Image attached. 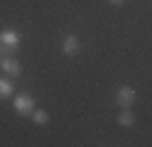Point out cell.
Here are the masks:
<instances>
[{"mask_svg":"<svg viewBox=\"0 0 152 147\" xmlns=\"http://www.w3.org/2000/svg\"><path fill=\"white\" fill-rule=\"evenodd\" d=\"M20 42H22L20 32H15V29H3V32H0V54L3 56H15L20 52Z\"/></svg>","mask_w":152,"mask_h":147,"instance_id":"1","label":"cell"},{"mask_svg":"<svg viewBox=\"0 0 152 147\" xmlns=\"http://www.w3.org/2000/svg\"><path fill=\"white\" fill-rule=\"evenodd\" d=\"M0 69H3L7 76H12V78H17L22 74V64H20L17 56H3V59H0Z\"/></svg>","mask_w":152,"mask_h":147,"instance_id":"4","label":"cell"},{"mask_svg":"<svg viewBox=\"0 0 152 147\" xmlns=\"http://www.w3.org/2000/svg\"><path fill=\"white\" fill-rule=\"evenodd\" d=\"M12 91H15V83L10 81V76H0V98L12 96Z\"/></svg>","mask_w":152,"mask_h":147,"instance_id":"8","label":"cell"},{"mask_svg":"<svg viewBox=\"0 0 152 147\" xmlns=\"http://www.w3.org/2000/svg\"><path fill=\"white\" fill-rule=\"evenodd\" d=\"M118 123L123 127H130V125H135V110H130V108H123L120 115H118Z\"/></svg>","mask_w":152,"mask_h":147,"instance_id":"6","label":"cell"},{"mask_svg":"<svg viewBox=\"0 0 152 147\" xmlns=\"http://www.w3.org/2000/svg\"><path fill=\"white\" fill-rule=\"evenodd\" d=\"M12 108H15V113H17V115H22V118H30V115H32V110L37 108V101H34V96H32V93L22 91V93H17V96H15Z\"/></svg>","mask_w":152,"mask_h":147,"instance_id":"2","label":"cell"},{"mask_svg":"<svg viewBox=\"0 0 152 147\" xmlns=\"http://www.w3.org/2000/svg\"><path fill=\"white\" fill-rule=\"evenodd\" d=\"M135 101H137L135 88H130V86H120L118 91H115V105H118V108H130Z\"/></svg>","mask_w":152,"mask_h":147,"instance_id":"3","label":"cell"},{"mask_svg":"<svg viewBox=\"0 0 152 147\" xmlns=\"http://www.w3.org/2000/svg\"><path fill=\"white\" fill-rule=\"evenodd\" d=\"M108 3H110V5H115V7H118V5H123V3H125V0H108Z\"/></svg>","mask_w":152,"mask_h":147,"instance_id":"9","label":"cell"},{"mask_svg":"<svg viewBox=\"0 0 152 147\" xmlns=\"http://www.w3.org/2000/svg\"><path fill=\"white\" fill-rule=\"evenodd\" d=\"M0 59H3V54H0Z\"/></svg>","mask_w":152,"mask_h":147,"instance_id":"10","label":"cell"},{"mask_svg":"<svg viewBox=\"0 0 152 147\" xmlns=\"http://www.w3.org/2000/svg\"><path fill=\"white\" fill-rule=\"evenodd\" d=\"M61 52L66 54V56H76L81 52V39L76 37V34H66L64 39H61Z\"/></svg>","mask_w":152,"mask_h":147,"instance_id":"5","label":"cell"},{"mask_svg":"<svg viewBox=\"0 0 152 147\" xmlns=\"http://www.w3.org/2000/svg\"><path fill=\"white\" fill-rule=\"evenodd\" d=\"M30 118H32V123H34V125H39V127H44L47 123H49V113L42 110V108H34Z\"/></svg>","mask_w":152,"mask_h":147,"instance_id":"7","label":"cell"}]
</instances>
